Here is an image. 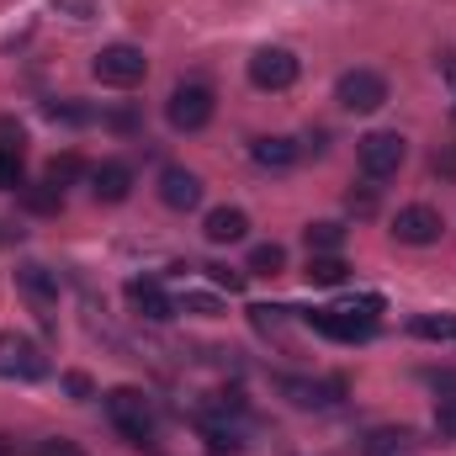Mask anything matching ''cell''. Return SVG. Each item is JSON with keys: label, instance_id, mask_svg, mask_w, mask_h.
I'll return each mask as SVG.
<instances>
[{"label": "cell", "instance_id": "1", "mask_svg": "<svg viewBox=\"0 0 456 456\" xmlns=\"http://www.w3.org/2000/svg\"><path fill=\"white\" fill-rule=\"evenodd\" d=\"M107 419L133 452H159V430H154V409L138 387H112L107 393Z\"/></svg>", "mask_w": 456, "mask_h": 456}, {"label": "cell", "instance_id": "2", "mask_svg": "<svg viewBox=\"0 0 456 456\" xmlns=\"http://www.w3.org/2000/svg\"><path fill=\"white\" fill-rule=\"evenodd\" d=\"M91 75H96L102 86H112V91H133V86H143L149 59H143V48H133V43H112V48H102V53L91 59Z\"/></svg>", "mask_w": 456, "mask_h": 456}, {"label": "cell", "instance_id": "3", "mask_svg": "<svg viewBox=\"0 0 456 456\" xmlns=\"http://www.w3.org/2000/svg\"><path fill=\"white\" fill-rule=\"evenodd\" d=\"M355 159H361V170H366L371 181H387V175L403 170L409 143H403L398 133H366V138H355Z\"/></svg>", "mask_w": 456, "mask_h": 456}, {"label": "cell", "instance_id": "4", "mask_svg": "<svg viewBox=\"0 0 456 456\" xmlns=\"http://www.w3.org/2000/svg\"><path fill=\"white\" fill-rule=\"evenodd\" d=\"M335 102L355 117H371L377 107H387V80L377 69H345L335 86Z\"/></svg>", "mask_w": 456, "mask_h": 456}, {"label": "cell", "instance_id": "5", "mask_svg": "<svg viewBox=\"0 0 456 456\" xmlns=\"http://www.w3.org/2000/svg\"><path fill=\"white\" fill-rule=\"evenodd\" d=\"M213 112H218V102H213L208 86H175L170 102H165V117H170L175 133H197V127H208Z\"/></svg>", "mask_w": 456, "mask_h": 456}, {"label": "cell", "instance_id": "6", "mask_svg": "<svg viewBox=\"0 0 456 456\" xmlns=\"http://www.w3.org/2000/svg\"><path fill=\"white\" fill-rule=\"evenodd\" d=\"M48 371V355L37 350V345L27 340V335H0V377H16V382H37Z\"/></svg>", "mask_w": 456, "mask_h": 456}, {"label": "cell", "instance_id": "7", "mask_svg": "<svg viewBox=\"0 0 456 456\" xmlns=\"http://www.w3.org/2000/svg\"><path fill=\"white\" fill-rule=\"evenodd\" d=\"M319 335H330V340H371V330H377V319H366V314H355V308H314V314H303Z\"/></svg>", "mask_w": 456, "mask_h": 456}, {"label": "cell", "instance_id": "8", "mask_svg": "<svg viewBox=\"0 0 456 456\" xmlns=\"http://www.w3.org/2000/svg\"><path fill=\"white\" fill-rule=\"evenodd\" d=\"M276 393L287 403H297V409H330V403L345 398V382L340 377H324V382H314V377H276Z\"/></svg>", "mask_w": 456, "mask_h": 456}, {"label": "cell", "instance_id": "9", "mask_svg": "<svg viewBox=\"0 0 456 456\" xmlns=\"http://www.w3.org/2000/svg\"><path fill=\"white\" fill-rule=\"evenodd\" d=\"M249 80H255L260 91H287V86L297 80V53H292V48H260V53L249 59Z\"/></svg>", "mask_w": 456, "mask_h": 456}, {"label": "cell", "instance_id": "10", "mask_svg": "<svg viewBox=\"0 0 456 456\" xmlns=\"http://www.w3.org/2000/svg\"><path fill=\"white\" fill-rule=\"evenodd\" d=\"M127 308H133L138 319H149V324L175 319V297H170L159 281H143V276H133V281H127Z\"/></svg>", "mask_w": 456, "mask_h": 456}, {"label": "cell", "instance_id": "11", "mask_svg": "<svg viewBox=\"0 0 456 456\" xmlns=\"http://www.w3.org/2000/svg\"><path fill=\"white\" fill-rule=\"evenodd\" d=\"M441 213L436 208H425V202H414V208H403L398 218H393V239L398 244H436L441 239Z\"/></svg>", "mask_w": 456, "mask_h": 456}, {"label": "cell", "instance_id": "12", "mask_svg": "<svg viewBox=\"0 0 456 456\" xmlns=\"http://www.w3.org/2000/svg\"><path fill=\"white\" fill-rule=\"evenodd\" d=\"M159 202L175 208V213H191V208L202 202V181H197L191 170H181V165H165V170H159Z\"/></svg>", "mask_w": 456, "mask_h": 456}, {"label": "cell", "instance_id": "13", "mask_svg": "<svg viewBox=\"0 0 456 456\" xmlns=\"http://www.w3.org/2000/svg\"><path fill=\"white\" fill-rule=\"evenodd\" d=\"M16 292L32 303V308H53L59 303V276L48 271V265H37V260H27V265H16Z\"/></svg>", "mask_w": 456, "mask_h": 456}, {"label": "cell", "instance_id": "14", "mask_svg": "<svg viewBox=\"0 0 456 456\" xmlns=\"http://www.w3.org/2000/svg\"><path fill=\"white\" fill-rule=\"evenodd\" d=\"M91 197L107 202V208H112V202H127V197H133V170H127L122 159H102V165L91 170Z\"/></svg>", "mask_w": 456, "mask_h": 456}, {"label": "cell", "instance_id": "15", "mask_svg": "<svg viewBox=\"0 0 456 456\" xmlns=\"http://www.w3.org/2000/svg\"><path fill=\"white\" fill-rule=\"evenodd\" d=\"M249 159H255L260 170H292V165H297V143H292V138H255V143H249Z\"/></svg>", "mask_w": 456, "mask_h": 456}, {"label": "cell", "instance_id": "16", "mask_svg": "<svg viewBox=\"0 0 456 456\" xmlns=\"http://www.w3.org/2000/svg\"><path fill=\"white\" fill-rule=\"evenodd\" d=\"M202 233H208L213 244H239V239L249 233V218H244L239 208H213V213H208V228H202Z\"/></svg>", "mask_w": 456, "mask_h": 456}, {"label": "cell", "instance_id": "17", "mask_svg": "<svg viewBox=\"0 0 456 456\" xmlns=\"http://www.w3.org/2000/svg\"><path fill=\"white\" fill-rule=\"evenodd\" d=\"M16 197H21V208H27L32 218H59V213H64V191H59V186H48V181L21 186Z\"/></svg>", "mask_w": 456, "mask_h": 456}, {"label": "cell", "instance_id": "18", "mask_svg": "<svg viewBox=\"0 0 456 456\" xmlns=\"http://www.w3.org/2000/svg\"><path fill=\"white\" fill-rule=\"evenodd\" d=\"M436 387H441V398H436V430H441V441H456V377L441 371Z\"/></svg>", "mask_w": 456, "mask_h": 456}, {"label": "cell", "instance_id": "19", "mask_svg": "<svg viewBox=\"0 0 456 456\" xmlns=\"http://www.w3.org/2000/svg\"><path fill=\"white\" fill-rule=\"evenodd\" d=\"M308 287H340L345 276H350V265H345L340 255H308Z\"/></svg>", "mask_w": 456, "mask_h": 456}, {"label": "cell", "instance_id": "20", "mask_svg": "<svg viewBox=\"0 0 456 456\" xmlns=\"http://www.w3.org/2000/svg\"><path fill=\"white\" fill-rule=\"evenodd\" d=\"M80 175H91L80 154H53V159H48V170H43V181H48V186H59V191H64V186H75Z\"/></svg>", "mask_w": 456, "mask_h": 456}, {"label": "cell", "instance_id": "21", "mask_svg": "<svg viewBox=\"0 0 456 456\" xmlns=\"http://www.w3.org/2000/svg\"><path fill=\"white\" fill-rule=\"evenodd\" d=\"M409 330H414L419 340H441V345L452 340L456 345V314H419Z\"/></svg>", "mask_w": 456, "mask_h": 456}, {"label": "cell", "instance_id": "22", "mask_svg": "<svg viewBox=\"0 0 456 456\" xmlns=\"http://www.w3.org/2000/svg\"><path fill=\"white\" fill-rule=\"evenodd\" d=\"M303 239H308V255H340L345 228L340 224H308L303 228Z\"/></svg>", "mask_w": 456, "mask_h": 456}, {"label": "cell", "instance_id": "23", "mask_svg": "<svg viewBox=\"0 0 456 456\" xmlns=\"http://www.w3.org/2000/svg\"><path fill=\"white\" fill-rule=\"evenodd\" d=\"M287 271V249L281 244H255L249 249V276H281Z\"/></svg>", "mask_w": 456, "mask_h": 456}, {"label": "cell", "instance_id": "24", "mask_svg": "<svg viewBox=\"0 0 456 456\" xmlns=\"http://www.w3.org/2000/svg\"><path fill=\"white\" fill-rule=\"evenodd\" d=\"M202 436H208V452H213V456L244 452V441H239V430H233V425H202Z\"/></svg>", "mask_w": 456, "mask_h": 456}, {"label": "cell", "instance_id": "25", "mask_svg": "<svg viewBox=\"0 0 456 456\" xmlns=\"http://www.w3.org/2000/svg\"><path fill=\"white\" fill-rule=\"evenodd\" d=\"M366 452H371V456L414 452V436H409V430H377V436H371V441H366Z\"/></svg>", "mask_w": 456, "mask_h": 456}, {"label": "cell", "instance_id": "26", "mask_svg": "<svg viewBox=\"0 0 456 456\" xmlns=\"http://www.w3.org/2000/svg\"><path fill=\"white\" fill-rule=\"evenodd\" d=\"M0 191H21V154L0 149Z\"/></svg>", "mask_w": 456, "mask_h": 456}, {"label": "cell", "instance_id": "27", "mask_svg": "<svg viewBox=\"0 0 456 456\" xmlns=\"http://www.w3.org/2000/svg\"><path fill=\"white\" fill-rule=\"evenodd\" d=\"M175 308H186V314H202V319H218V297H208V292H186Z\"/></svg>", "mask_w": 456, "mask_h": 456}, {"label": "cell", "instance_id": "28", "mask_svg": "<svg viewBox=\"0 0 456 456\" xmlns=\"http://www.w3.org/2000/svg\"><path fill=\"white\" fill-rule=\"evenodd\" d=\"M32 456H86L80 452V441H64V436H48V441H37V452Z\"/></svg>", "mask_w": 456, "mask_h": 456}, {"label": "cell", "instance_id": "29", "mask_svg": "<svg viewBox=\"0 0 456 456\" xmlns=\"http://www.w3.org/2000/svg\"><path fill=\"white\" fill-rule=\"evenodd\" d=\"M345 208H350L355 218H371V213H377V191H366V186H361V191H350V197H345Z\"/></svg>", "mask_w": 456, "mask_h": 456}, {"label": "cell", "instance_id": "30", "mask_svg": "<svg viewBox=\"0 0 456 456\" xmlns=\"http://www.w3.org/2000/svg\"><path fill=\"white\" fill-rule=\"evenodd\" d=\"M208 276H213V287H228V292H239L244 287V271H228V265H202Z\"/></svg>", "mask_w": 456, "mask_h": 456}, {"label": "cell", "instance_id": "31", "mask_svg": "<svg viewBox=\"0 0 456 456\" xmlns=\"http://www.w3.org/2000/svg\"><path fill=\"white\" fill-rule=\"evenodd\" d=\"M48 117H53V122H91L86 107H69V102H64V107H59V102H48Z\"/></svg>", "mask_w": 456, "mask_h": 456}, {"label": "cell", "instance_id": "32", "mask_svg": "<svg viewBox=\"0 0 456 456\" xmlns=\"http://www.w3.org/2000/svg\"><path fill=\"white\" fill-rule=\"evenodd\" d=\"M64 387H69L75 398H91V377H86V371H69V377H64Z\"/></svg>", "mask_w": 456, "mask_h": 456}, {"label": "cell", "instance_id": "33", "mask_svg": "<svg viewBox=\"0 0 456 456\" xmlns=\"http://www.w3.org/2000/svg\"><path fill=\"white\" fill-rule=\"evenodd\" d=\"M436 170H441V175H456V149H446V154H436Z\"/></svg>", "mask_w": 456, "mask_h": 456}, {"label": "cell", "instance_id": "34", "mask_svg": "<svg viewBox=\"0 0 456 456\" xmlns=\"http://www.w3.org/2000/svg\"><path fill=\"white\" fill-rule=\"evenodd\" d=\"M53 5H64V11H75V16H80V21H86V16H91V0H53Z\"/></svg>", "mask_w": 456, "mask_h": 456}, {"label": "cell", "instance_id": "35", "mask_svg": "<svg viewBox=\"0 0 456 456\" xmlns=\"http://www.w3.org/2000/svg\"><path fill=\"white\" fill-rule=\"evenodd\" d=\"M0 456H21V452H16V441H11V436H0Z\"/></svg>", "mask_w": 456, "mask_h": 456}]
</instances>
